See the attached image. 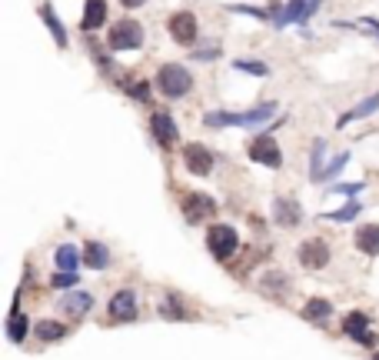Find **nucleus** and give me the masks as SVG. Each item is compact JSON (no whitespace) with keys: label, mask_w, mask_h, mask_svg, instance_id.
<instances>
[{"label":"nucleus","mask_w":379,"mask_h":360,"mask_svg":"<svg viewBox=\"0 0 379 360\" xmlns=\"http://www.w3.org/2000/svg\"><path fill=\"white\" fill-rule=\"evenodd\" d=\"M277 114V103H260V107H253V110H210V114H203V127H260L266 124L270 117Z\"/></svg>","instance_id":"1"},{"label":"nucleus","mask_w":379,"mask_h":360,"mask_svg":"<svg viewBox=\"0 0 379 360\" xmlns=\"http://www.w3.org/2000/svg\"><path fill=\"white\" fill-rule=\"evenodd\" d=\"M157 90L164 97H170V101H180V97H187L193 90V74L180 64H164L157 70Z\"/></svg>","instance_id":"2"},{"label":"nucleus","mask_w":379,"mask_h":360,"mask_svg":"<svg viewBox=\"0 0 379 360\" xmlns=\"http://www.w3.org/2000/svg\"><path fill=\"white\" fill-rule=\"evenodd\" d=\"M143 24L133 20V17H124V20H117L110 27V34H107V44H110V51H140L143 47Z\"/></svg>","instance_id":"3"},{"label":"nucleus","mask_w":379,"mask_h":360,"mask_svg":"<svg viewBox=\"0 0 379 360\" xmlns=\"http://www.w3.org/2000/svg\"><path fill=\"white\" fill-rule=\"evenodd\" d=\"M180 210H183V220H187L190 227H197V224H206V220L216 217V200L210 193L203 191H187L183 193V200H180Z\"/></svg>","instance_id":"4"},{"label":"nucleus","mask_w":379,"mask_h":360,"mask_svg":"<svg viewBox=\"0 0 379 360\" xmlns=\"http://www.w3.org/2000/svg\"><path fill=\"white\" fill-rule=\"evenodd\" d=\"M206 250L216 260H230L240 250V233L233 231L230 224H210V231H206Z\"/></svg>","instance_id":"5"},{"label":"nucleus","mask_w":379,"mask_h":360,"mask_svg":"<svg viewBox=\"0 0 379 360\" xmlns=\"http://www.w3.org/2000/svg\"><path fill=\"white\" fill-rule=\"evenodd\" d=\"M246 154H250V160H253V164H260V167H270V170L283 167V150H279L277 137H270V134L253 137L250 147H246Z\"/></svg>","instance_id":"6"},{"label":"nucleus","mask_w":379,"mask_h":360,"mask_svg":"<svg viewBox=\"0 0 379 360\" xmlns=\"http://www.w3.org/2000/svg\"><path fill=\"white\" fill-rule=\"evenodd\" d=\"M166 30H170L173 44H180V47H193V44L200 40V20H197V13H190V11L173 13V17L166 20Z\"/></svg>","instance_id":"7"},{"label":"nucleus","mask_w":379,"mask_h":360,"mask_svg":"<svg viewBox=\"0 0 379 360\" xmlns=\"http://www.w3.org/2000/svg\"><path fill=\"white\" fill-rule=\"evenodd\" d=\"M150 134H153V141L160 143V147H177L180 141V127H177V120H173V114L170 110H153L150 114Z\"/></svg>","instance_id":"8"},{"label":"nucleus","mask_w":379,"mask_h":360,"mask_svg":"<svg viewBox=\"0 0 379 360\" xmlns=\"http://www.w3.org/2000/svg\"><path fill=\"white\" fill-rule=\"evenodd\" d=\"M183 167L190 174H197V177H210L216 167V157L210 147H203V143H187L183 147Z\"/></svg>","instance_id":"9"},{"label":"nucleus","mask_w":379,"mask_h":360,"mask_svg":"<svg viewBox=\"0 0 379 360\" xmlns=\"http://www.w3.org/2000/svg\"><path fill=\"white\" fill-rule=\"evenodd\" d=\"M107 314H110V321L117 323H130V321H137V314H140V304H137V294L133 290H117L114 297H110V304H107Z\"/></svg>","instance_id":"10"},{"label":"nucleus","mask_w":379,"mask_h":360,"mask_svg":"<svg viewBox=\"0 0 379 360\" xmlns=\"http://www.w3.org/2000/svg\"><path fill=\"white\" fill-rule=\"evenodd\" d=\"M343 334L353 337L356 344H363V347H373V344H376V334H373V321H369L363 310H353V314H346V321H343Z\"/></svg>","instance_id":"11"},{"label":"nucleus","mask_w":379,"mask_h":360,"mask_svg":"<svg viewBox=\"0 0 379 360\" xmlns=\"http://www.w3.org/2000/svg\"><path fill=\"white\" fill-rule=\"evenodd\" d=\"M296 257H300V264H303L306 270H323L329 264V244L323 237H310V240L300 244Z\"/></svg>","instance_id":"12"},{"label":"nucleus","mask_w":379,"mask_h":360,"mask_svg":"<svg viewBox=\"0 0 379 360\" xmlns=\"http://www.w3.org/2000/svg\"><path fill=\"white\" fill-rule=\"evenodd\" d=\"M323 7V0H290L283 13L277 17V27H286V24H306L316 11Z\"/></svg>","instance_id":"13"},{"label":"nucleus","mask_w":379,"mask_h":360,"mask_svg":"<svg viewBox=\"0 0 379 360\" xmlns=\"http://www.w3.org/2000/svg\"><path fill=\"white\" fill-rule=\"evenodd\" d=\"M273 220L279 227H300L303 224V207L293 197H273Z\"/></svg>","instance_id":"14"},{"label":"nucleus","mask_w":379,"mask_h":360,"mask_svg":"<svg viewBox=\"0 0 379 360\" xmlns=\"http://www.w3.org/2000/svg\"><path fill=\"white\" fill-rule=\"evenodd\" d=\"M60 310L70 321H80V317H87L90 310H93V294H87V290H70V294H63Z\"/></svg>","instance_id":"15"},{"label":"nucleus","mask_w":379,"mask_h":360,"mask_svg":"<svg viewBox=\"0 0 379 360\" xmlns=\"http://www.w3.org/2000/svg\"><path fill=\"white\" fill-rule=\"evenodd\" d=\"M27 330H30V321H27V314L20 310V297H17L11 314H7V340H11V344H24Z\"/></svg>","instance_id":"16"},{"label":"nucleus","mask_w":379,"mask_h":360,"mask_svg":"<svg viewBox=\"0 0 379 360\" xmlns=\"http://www.w3.org/2000/svg\"><path fill=\"white\" fill-rule=\"evenodd\" d=\"M353 244L359 254H366V257H379V224H363L359 231H356Z\"/></svg>","instance_id":"17"},{"label":"nucleus","mask_w":379,"mask_h":360,"mask_svg":"<svg viewBox=\"0 0 379 360\" xmlns=\"http://www.w3.org/2000/svg\"><path fill=\"white\" fill-rule=\"evenodd\" d=\"M103 24H107V0H87L80 30H84V34H93V30H100Z\"/></svg>","instance_id":"18"},{"label":"nucleus","mask_w":379,"mask_h":360,"mask_svg":"<svg viewBox=\"0 0 379 360\" xmlns=\"http://www.w3.org/2000/svg\"><path fill=\"white\" fill-rule=\"evenodd\" d=\"M157 310H160V317H166V321H187V300L180 294H173V290L157 300Z\"/></svg>","instance_id":"19"},{"label":"nucleus","mask_w":379,"mask_h":360,"mask_svg":"<svg viewBox=\"0 0 379 360\" xmlns=\"http://www.w3.org/2000/svg\"><path fill=\"white\" fill-rule=\"evenodd\" d=\"M376 110H379V94H373V97H363V101L356 103V107H350L346 114H340L336 127H346V124H353V120H363V117L376 114Z\"/></svg>","instance_id":"20"},{"label":"nucleus","mask_w":379,"mask_h":360,"mask_svg":"<svg viewBox=\"0 0 379 360\" xmlns=\"http://www.w3.org/2000/svg\"><path fill=\"white\" fill-rule=\"evenodd\" d=\"M37 13H40V20L47 24V30H51V34H53V40H57V47H67V30H63L60 17L53 13V4H40V7H37Z\"/></svg>","instance_id":"21"},{"label":"nucleus","mask_w":379,"mask_h":360,"mask_svg":"<svg viewBox=\"0 0 379 360\" xmlns=\"http://www.w3.org/2000/svg\"><path fill=\"white\" fill-rule=\"evenodd\" d=\"M329 317H333V304H329L326 297H313V300H306L303 321H310V323H326Z\"/></svg>","instance_id":"22"},{"label":"nucleus","mask_w":379,"mask_h":360,"mask_svg":"<svg viewBox=\"0 0 379 360\" xmlns=\"http://www.w3.org/2000/svg\"><path fill=\"white\" fill-rule=\"evenodd\" d=\"M107 264H110V250H107V247L97 244V240L84 244V267H90V270H107Z\"/></svg>","instance_id":"23"},{"label":"nucleus","mask_w":379,"mask_h":360,"mask_svg":"<svg viewBox=\"0 0 379 360\" xmlns=\"http://www.w3.org/2000/svg\"><path fill=\"white\" fill-rule=\"evenodd\" d=\"M260 287H263L266 294H273L277 300H283V294H286V287H290V277L283 274V270H266L263 281H260Z\"/></svg>","instance_id":"24"},{"label":"nucleus","mask_w":379,"mask_h":360,"mask_svg":"<svg viewBox=\"0 0 379 360\" xmlns=\"http://www.w3.org/2000/svg\"><path fill=\"white\" fill-rule=\"evenodd\" d=\"M34 334H37V340H44V344H53V340H63L67 337V323L60 321H40L37 327H34Z\"/></svg>","instance_id":"25"},{"label":"nucleus","mask_w":379,"mask_h":360,"mask_svg":"<svg viewBox=\"0 0 379 360\" xmlns=\"http://www.w3.org/2000/svg\"><path fill=\"white\" fill-rule=\"evenodd\" d=\"M53 264H57L60 270H77L80 264H84V254H80L74 244H60L57 247V254H53Z\"/></svg>","instance_id":"26"},{"label":"nucleus","mask_w":379,"mask_h":360,"mask_svg":"<svg viewBox=\"0 0 379 360\" xmlns=\"http://www.w3.org/2000/svg\"><path fill=\"white\" fill-rule=\"evenodd\" d=\"M323 154H326V141H313V150H310V180L313 184H319L323 180V170H326Z\"/></svg>","instance_id":"27"},{"label":"nucleus","mask_w":379,"mask_h":360,"mask_svg":"<svg viewBox=\"0 0 379 360\" xmlns=\"http://www.w3.org/2000/svg\"><path fill=\"white\" fill-rule=\"evenodd\" d=\"M363 214V204L359 200H350L346 207H340V210H329V214H323V220H333V224H346V220H353Z\"/></svg>","instance_id":"28"},{"label":"nucleus","mask_w":379,"mask_h":360,"mask_svg":"<svg viewBox=\"0 0 379 360\" xmlns=\"http://www.w3.org/2000/svg\"><path fill=\"white\" fill-rule=\"evenodd\" d=\"M80 283V274L77 270H60V274H51V287L53 290H74Z\"/></svg>","instance_id":"29"},{"label":"nucleus","mask_w":379,"mask_h":360,"mask_svg":"<svg viewBox=\"0 0 379 360\" xmlns=\"http://www.w3.org/2000/svg\"><path fill=\"white\" fill-rule=\"evenodd\" d=\"M233 67H237V70H243V74H253V77H270V67L260 64V60H250V57L233 60Z\"/></svg>","instance_id":"30"},{"label":"nucleus","mask_w":379,"mask_h":360,"mask_svg":"<svg viewBox=\"0 0 379 360\" xmlns=\"http://www.w3.org/2000/svg\"><path fill=\"white\" fill-rule=\"evenodd\" d=\"M126 94H130V97H133V101H140V103H150V84H147V80H133V84H126Z\"/></svg>","instance_id":"31"},{"label":"nucleus","mask_w":379,"mask_h":360,"mask_svg":"<svg viewBox=\"0 0 379 360\" xmlns=\"http://www.w3.org/2000/svg\"><path fill=\"white\" fill-rule=\"evenodd\" d=\"M346 164H350V150H346V154H336V157H333V160H329V164H326V170H323V180H319V184H326V180H333V177H336V174H340L343 167H346Z\"/></svg>","instance_id":"32"},{"label":"nucleus","mask_w":379,"mask_h":360,"mask_svg":"<svg viewBox=\"0 0 379 360\" xmlns=\"http://www.w3.org/2000/svg\"><path fill=\"white\" fill-rule=\"evenodd\" d=\"M216 57H220V44H203V47L193 51V60H200V64H210Z\"/></svg>","instance_id":"33"},{"label":"nucleus","mask_w":379,"mask_h":360,"mask_svg":"<svg viewBox=\"0 0 379 360\" xmlns=\"http://www.w3.org/2000/svg\"><path fill=\"white\" fill-rule=\"evenodd\" d=\"M359 191H363L359 180H353V184H336V187H333V193H340V197H353V193H359Z\"/></svg>","instance_id":"34"},{"label":"nucleus","mask_w":379,"mask_h":360,"mask_svg":"<svg viewBox=\"0 0 379 360\" xmlns=\"http://www.w3.org/2000/svg\"><path fill=\"white\" fill-rule=\"evenodd\" d=\"M120 4H124V7H130V11H133V7H143L147 0H120Z\"/></svg>","instance_id":"35"},{"label":"nucleus","mask_w":379,"mask_h":360,"mask_svg":"<svg viewBox=\"0 0 379 360\" xmlns=\"http://www.w3.org/2000/svg\"><path fill=\"white\" fill-rule=\"evenodd\" d=\"M369 357H373V360H379V350H373V354H369Z\"/></svg>","instance_id":"36"}]
</instances>
